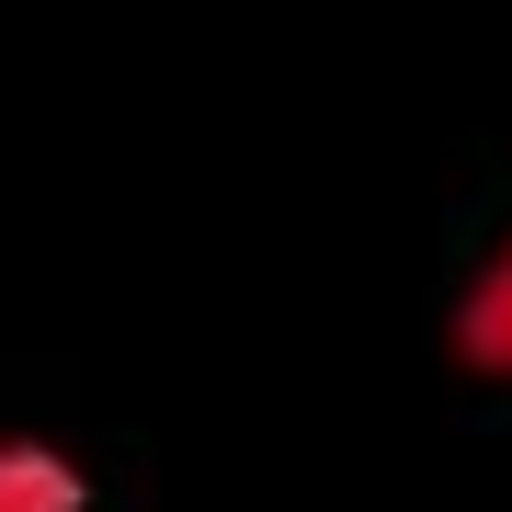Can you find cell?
Returning <instances> with one entry per match:
<instances>
[{
  "label": "cell",
  "mask_w": 512,
  "mask_h": 512,
  "mask_svg": "<svg viewBox=\"0 0 512 512\" xmlns=\"http://www.w3.org/2000/svg\"><path fill=\"white\" fill-rule=\"evenodd\" d=\"M456 353H467V376L512 387V239L490 251V274L467 285V308H456Z\"/></svg>",
  "instance_id": "6da1fadb"
},
{
  "label": "cell",
  "mask_w": 512,
  "mask_h": 512,
  "mask_svg": "<svg viewBox=\"0 0 512 512\" xmlns=\"http://www.w3.org/2000/svg\"><path fill=\"white\" fill-rule=\"evenodd\" d=\"M0 512H92V478L35 433H0Z\"/></svg>",
  "instance_id": "7a4b0ae2"
}]
</instances>
